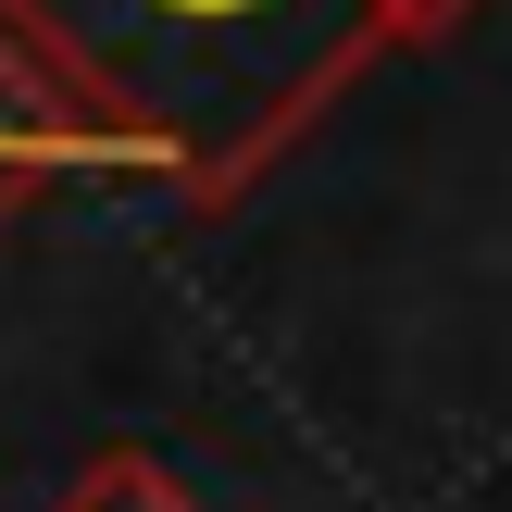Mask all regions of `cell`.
<instances>
[{"instance_id": "1", "label": "cell", "mask_w": 512, "mask_h": 512, "mask_svg": "<svg viewBox=\"0 0 512 512\" xmlns=\"http://www.w3.org/2000/svg\"><path fill=\"white\" fill-rule=\"evenodd\" d=\"M463 13L475 0H0V38H25L163 175H188V200H225L338 88Z\"/></svg>"}, {"instance_id": "2", "label": "cell", "mask_w": 512, "mask_h": 512, "mask_svg": "<svg viewBox=\"0 0 512 512\" xmlns=\"http://www.w3.org/2000/svg\"><path fill=\"white\" fill-rule=\"evenodd\" d=\"M75 175H163V163H150L125 125H100L25 38H0V200L75 188Z\"/></svg>"}, {"instance_id": "3", "label": "cell", "mask_w": 512, "mask_h": 512, "mask_svg": "<svg viewBox=\"0 0 512 512\" xmlns=\"http://www.w3.org/2000/svg\"><path fill=\"white\" fill-rule=\"evenodd\" d=\"M50 512H200V488L163 463V450H100V463L75 475Z\"/></svg>"}]
</instances>
